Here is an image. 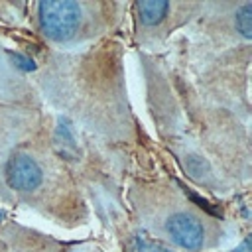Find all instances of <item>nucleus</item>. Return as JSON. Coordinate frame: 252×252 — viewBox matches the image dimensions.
I'll return each mask as SVG.
<instances>
[{
  "mask_svg": "<svg viewBox=\"0 0 252 252\" xmlns=\"http://www.w3.org/2000/svg\"><path fill=\"white\" fill-rule=\"evenodd\" d=\"M187 169L191 171L193 177H199V173H203L207 169V163L201 159V158H189L187 161Z\"/></svg>",
  "mask_w": 252,
  "mask_h": 252,
  "instance_id": "obj_10",
  "label": "nucleus"
},
{
  "mask_svg": "<svg viewBox=\"0 0 252 252\" xmlns=\"http://www.w3.org/2000/svg\"><path fill=\"white\" fill-rule=\"evenodd\" d=\"M132 248H134V252H173L167 246H163L159 242H154V240H148L144 236H134Z\"/></svg>",
  "mask_w": 252,
  "mask_h": 252,
  "instance_id": "obj_7",
  "label": "nucleus"
},
{
  "mask_svg": "<svg viewBox=\"0 0 252 252\" xmlns=\"http://www.w3.org/2000/svg\"><path fill=\"white\" fill-rule=\"evenodd\" d=\"M232 252H250V236H246L244 242H242L238 248H234Z\"/></svg>",
  "mask_w": 252,
  "mask_h": 252,
  "instance_id": "obj_11",
  "label": "nucleus"
},
{
  "mask_svg": "<svg viewBox=\"0 0 252 252\" xmlns=\"http://www.w3.org/2000/svg\"><path fill=\"white\" fill-rule=\"evenodd\" d=\"M165 232L167 236L181 248L195 252L203 246L205 240V230L203 224L187 213H175L165 220Z\"/></svg>",
  "mask_w": 252,
  "mask_h": 252,
  "instance_id": "obj_2",
  "label": "nucleus"
},
{
  "mask_svg": "<svg viewBox=\"0 0 252 252\" xmlns=\"http://www.w3.org/2000/svg\"><path fill=\"white\" fill-rule=\"evenodd\" d=\"M37 16L45 37L53 41H67L79 30L83 6L73 0H45L39 2Z\"/></svg>",
  "mask_w": 252,
  "mask_h": 252,
  "instance_id": "obj_1",
  "label": "nucleus"
},
{
  "mask_svg": "<svg viewBox=\"0 0 252 252\" xmlns=\"http://www.w3.org/2000/svg\"><path fill=\"white\" fill-rule=\"evenodd\" d=\"M43 179V171L39 163L28 154H14L6 161V181L12 189L32 191Z\"/></svg>",
  "mask_w": 252,
  "mask_h": 252,
  "instance_id": "obj_3",
  "label": "nucleus"
},
{
  "mask_svg": "<svg viewBox=\"0 0 252 252\" xmlns=\"http://www.w3.org/2000/svg\"><path fill=\"white\" fill-rule=\"evenodd\" d=\"M2 219H4V213H2V211H0V220H2Z\"/></svg>",
  "mask_w": 252,
  "mask_h": 252,
  "instance_id": "obj_12",
  "label": "nucleus"
},
{
  "mask_svg": "<svg viewBox=\"0 0 252 252\" xmlns=\"http://www.w3.org/2000/svg\"><path fill=\"white\" fill-rule=\"evenodd\" d=\"M12 59L16 61V65H18L22 71H33V69H35L33 59H30V57H26V55H22V53H12Z\"/></svg>",
  "mask_w": 252,
  "mask_h": 252,
  "instance_id": "obj_9",
  "label": "nucleus"
},
{
  "mask_svg": "<svg viewBox=\"0 0 252 252\" xmlns=\"http://www.w3.org/2000/svg\"><path fill=\"white\" fill-rule=\"evenodd\" d=\"M185 195H187V197H189V199H191V201H193V203H195L197 207H201L203 211H207L209 215H213V217H222V211H220V209H217V207H215L213 203H209L207 199L199 197L197 193H191L189 189H185Z\"/></svg>",
  "mask_w": 252,
  "mask_h": 252,
  "instance_id": "obj_8",
  "label": "nucleus"
},
{
  "mask_svg": "<svg viewBox=\"0 0 252 252\" xmlns=\"http://www.w3.org/2000/svg\"><path fill=\"white\" fill-rule=\"evenodd\" d=\"M236 28L242 33V37L248 39L252 35V4L250 2H246L238 10V14H236Z\"/></svg>",
  "mask_w": 252,
  "mask_h": 252,
  "instance_id": "obj_6",
  "label": "nucleus"
},
{
  "mask_svg": "<svg viewBox=\"0 0 252 252\" xmlns=\"http://www.w3.org/2000/svg\"><path fill=\"white\" fill-rule=\"evenodd\" d=\"M171 4L165 2V0H140L136 2V10H138V16L140 20L146 24V26H156L159 24L167 12H169Z\"/></svg>",
  "mask_w": 252,
  "mask_h": 252,
  "instance_id": "obj_4",
  "label": "nucleus"
},
{
  "mask_svg": "<svg viewBox=\"0 0 252 252\" xmlns=\"http://www.w3.org/2000/svg\"><path fill=\"white\" fill-rule=\"evenodd\" d=\"M55 146L59 150V154L67 159H75L77 156V144H75V138L71 134V128H69V122L67 120H61L57 132H55Z\"/></svg>",
  "mask_w": 252,
  "mask_h": 252,
  "instance_id": "obj_5",
  "label": "nucleus"
}]
</instances>
